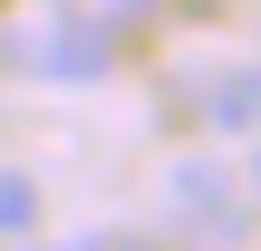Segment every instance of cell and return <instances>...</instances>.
<instances>
[{
	"label": "cell",
	"instance_id": "obj_1",
	"mask_svg": "<svg viewBox=\"0 0 261 251\" xmlns=\"http://www.w3.org/2000/svg\"><path fill=\"white\" fill-rule=\"evenodd\" d=\"M203 106H213V126H252L261 116V68H223L203 87Z\"/></svg>",
	"mask_w": 261,
	"mask_h": 251
},
{
	"label": "cell",
	"instance_id": "obj_2",
	"mask_svg": "<svg viewBox=\"0 0 261 251\" xmlns=\"http://www.w3.org/2000/svg\"><path fill=\"white\" fill-rule=\"evenodd\" d=\"M29 213H39L29 174H0V232H29Z\"/></svg>",
	"mask_w": 261,
	"mask_h": 251
}]
</instances>
